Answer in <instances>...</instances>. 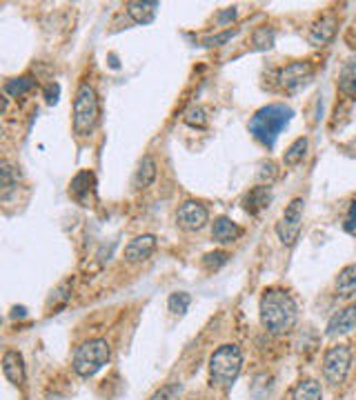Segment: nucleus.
I'll use <instances>...</instances> for the list:
<instances>
[{"instance_id":"obj_12","label":"nucleus","mask_w":356,"mask_h":400,"mask_svg":"<svg viewBox=\"0 0 356 400\" xmlns=\"http://www.w3.org/2000/svg\"><path fill=\"white\" fill-rule=\"evenodd\" d=\"M3 374L12 385L21 387L25 385V378H27V371H25V360L23 354L16 349H7L5 356H3Z\"/></svg>"},{"instance_id":"obj_18","label":"nucleus","mask_w":356,"mask_h":400,"mask_svg":"<svg viewBox=\"0 0 356 400\" xmlns=\"http://www.w3.org/2000/svg\"><path fill=\"white\" fill-rule=\"evenodd\" d=\"M158 7H161V5L154 3V0H129V3L125 5L127 16L132 18L136 25L154 23V18L158 14Z\"/></svg>"},{"instance_id":"obj_1","label":"nucleus","mask_w":356,"mask_h":400,"mask_svg":"<svg viewBox=\"0 0 356 400\" xmlns=\"http://www.w3.org/2000/svg\"><path fill=\"white\" fill-rule=\"evenodd\" d=\"M260 325H263L271 336H283L292 331L298 320V307L294 298L285 289L269 287L263 291L258 302Z\"/></svg>"},{"instance_id":"obj_20","label":"nucleus","mask_w":356,"mask_h":400,"mask_svg":"<svg viewBox=\"0 0 356 400\" xmlns=\"http://www.w3.org/2000/svg\"><path fill=\"white\" fill-rule=\"evenodd\" d=\"M18 180H21L18 169L9 163V160H3V163H0V200H3V203H7V200L12 198V194L18 187Z\"/></svg>"},{"instance_id":"obj_23","label":"nucleus","mask_w":356,"mask_h":400,"mask_svg":"<svg viewBox=\"0 0 356 400\" xmlns=\"http://www.w3.org/2000/svg\"><path fill=\"white\" fill-rule=\"evenodd\" d=\"M307 149H310V138L307 136H301V138H296L292 145H289L285 149V154H283V163L287 167H296V165H301L305 156H307Z\"/></svg>"},{"instance_id":"obj_9","label":"nucleus","mask_w":356,"mask_h":400,"mask_svg":"<svg viewBox=\"0 0 356 400\" xmlns=\"http://www.w3.org/2000/svg\"><path fill=\"white\" fill-rule=\"evenodd\" d=\"M314 78V65L310 60H294L280 71V87L285 91H298Z\"/></svg>"},{"instance_id":"obj_30","label":"nucleus","mask_w":356,"mask_h":400,"mask_svg":"<svg viewBox=\"0 0 356 400\" xmlns=\"http://www.w3.org/2000/svg\"><path fill=\"white\" fill-rule=\"evenodd\" d=\"M181 392H183L181 383H167V385H163L161 389H158V392H154V396L149 400H178Z\"/></svg>"},{"instance_id":"obj_15","label":"nucleus","mask_w":356,"mask_h":400,"mask_svg":"<svg viewBox=\"0 0 356 400\" xmlns=\"http://www.w3.org/2000/svg\"><path fill=\"white\" fill-rule=\"evenodd\" d=\"M271 203V189L267 185H256L252 187L249 192L243 196V209L249 214V216H258L263 214L265 209Z\"/></svg>"},{"instance_id":"obj_14","label":"nucleus","mask_w":356,"mask_h":400,"mask_svg":"<svg viewBox=\"0 0 356 400\" xmlns=\"http://www.w3.org/2000/svg\"><path fill=\"white\" fill-rule=\"evenodd\" d=\"M69 194L74 200H78L82 207L89 205L91 196L96 194V178H93L91 171H80V174L74 176L71 185H69Z\"/></svg>"},{"instance_id":"obj_25","label":"nucleus","mask_w":356,"mask_h":400,"mask_svg":"<svg viewBox=\"0 0 356 400\" xmlns=\"http://www.w3.org/2000/svg\"><path fill=\"white\" fill-rule=\"evenodd\" d=\"M274 41H276V32L271 30V27L263 25V27H256L254 32H252V49L254 52H267L274 47Z\"/></svg>"},{"instance_id":"obj_17","label":"nucleus","mask_w":356,"mask_h":400,"mask_svg":"<svg viewBox=\"0 0 356 400\" xmlns=\"http://www.w3.org/2000/svg\"><path fill=\"white\" fill-rule=\"evenodd\" d=\"M158 176V165L152 154H145L143 158L138 160L136 171H134V178H132V187L134 189H147L154 185V180Z\"/></svg>"},{"instance_id":"obj_5","label":"nucleus","mask_w":356,"mask_h":400,"mask_svg":"<svg viewBox=\"0 0 356 400\" xmlns=\"http://www.w3.org/2000/svg\"><path fill=\"white\" fill-rule=\"evenodd\" d=\"M111 360V347L105 338H91L85 340L80 347H76L71 358V367L80 378H91Z\"/></svg>"},{"instance_id":"obj_7","label":"nucleus","mask_w":356,"mask_h":400,"mask_svg":"<svg viewBox=\"0 0 356 400\" xmlns=\"http://www.w3.org/2000/svg\"><path fill=\"white\" fill-rule=\"evenodd\" d=\"M303 214H305V200L303 198H294L292 203L285 207L283 216L276 223V236L278 241L285 247H292L303 230Z\"/></svg>"},{"instance_id":"obj_28","label":"nucleus","mask_w":356,"mask_h":400,"mask_svg":"<svg viewBox=\"0 0 356 400\" xmlns=\"http://www.w3.org/2000/svg\"><path fill=\"white\" fill-rule=\"evenodd\" d=\"M183 120L187 122L190 127H196V129H205L208 127V113H205L203 107H199V104H194V107H190L185 111Z\"/></svg>"},{"instance_id":"obj_13","label":"nucleus","mask_w":356,"mask_h":400,"mask_svg":"<svg viewBox=\"0 0 356 400\" xmlns=\"http://www.w3.org/2000/svg\"><path fill=\"white\" fill-rule=\"evenodd\" d=\"M354 329H356V304H350V307L334 313L330 322H327V336L330 338L345 336V333H350Z\"/></svg>"},{"instance_id":"obj_35","label":"nucleus","mask_w":356,"mask_h":400,"mask_svg":"<svg viewBox=\"0 0 356 400\" xmlns=\"http://www.w3.org/2000/svg\"><path fill=\"white\" fill-rule=\"evenodd\" d=\"M25 316H27V309L25 307H14L12 318H25Z\"/></svg>"},{"instance_id":"obj_26","label":"nucleus","mask_w":356,"mask_h":400,"mask_svg":"<svg viewBox=\"0 0 356 400\" xmlns=\"http://www.w3.org/2000/svg\"><path fill=\"white\" fill-rule=\"evenodd\" d=\"M190 304H192V296L187 291H174L170 293V298H167V307H170L174 316H185Z\"/></svg>"},{"instance_id":"obj_27","label":"nucleus","mask_w":356,"mask_h":400,"mask_svg":"<svg viewBox=\"0 0 356 400\" xmlns=\"http://www.w3.org/2000/svg\"><path fill=\"white\" fill-rule=\"evenodd\" d=\"M256 178H258L260 185H267L269 187L278 178V165L274 163V160H263V163L258 165Z\"/></svg>"},{"instance_id":"obj_2","label":"nucleus","mask_w":356,"mask_h":400,"mask_svg":"<svg viewBox=\"0 0 356 400\" xmlns=\"http://www.w3.org/2000/svg\"><path fill=\"white\" fill-rule=\"evenodd\" d=\"M294 111L292 107H287L283 102H271L267 107H260L249 120V133L256 142H260L263 147L271 149L276 145L278 136L283 133V129L289 125Z\"/></svg>"},{"instance_id":"obj_3","label":"nucleus","mask_w":356,"mask_h":400,"mask_svg":"<svg viewBox=\"0 0 356 400\" xmlns=\"http://www.w3.org/2000/svg\"><path fill=\"white\" fill-rule=\"evenodd\" d=\"M243 369V351L238 345H221L210 358V383L212 387L230 389L238 380Z\"/></svg>"},{"instance_id":"obj_21","label":"nucleus","mask_w":356,"mask_h":400,"mask_svg":"<svg viewBox=\"0 0 356 400\" xmlns=\"http://www.w3.org/2000/svg\"><path fill=\"white\" fill-rule=\"evenodd\" d=\"M339 91L343 96H348L352 100H356V56L348 58L341 67L339 74Z\"/></svg>"},{"instance_id":"obj_6","label":"nucleus","mask_w":356,"mask_h":400,"mask_svg":"<svg viewBox=\"0 0 356 400\" xmlns=\"http://www.w3.org/2000/svg\"><path fill=\"white\" fill-rule=\"evenodd\" d=\"M352 369V349L350 345H334L323 356V376L332 387L345 383Z\"/></svg>"},{"instance_id":"obj_4","label":"nucleus","mask_w":356,"mask_h":400,"mask_svg":"<svg viewBox=\"0 0 356 400\" xmlns=\"http://www.w3.org/2000/svg\"><path fill=\"white\" fill-rule=\"evenodd\" d=\"M100 120V100L93 85L80 82L74 98V131L78 136H89L98 127Z\"/></svg>"},{"instance_id":"obj_31","label":"nucleus","mask_w":356,"mask_h":400,"mask_svg":"<svg viewBox=\"0 0 356 400\" xmlns=\"http://www.w3.org/2000/svg\"><path fill=\"white\" fill-rule=\"evenodd\" d=\"M236 34H238V30H225L223 34L208 36V38L203 41V47H208V49H212V47H221V45H225V43H230Z\"/></svg>"},{"instance_id":"obj_8","label":"nucleus","mask_w":356,"mask_h":400,"mask_svg":"<svg viewBox=\"0 0 356 400\" xmlns=\"http://www.w3.org/2000/svg\"><path fill=\"white\" fill-rule=\"evenodd\" d=\"M210 223V212L208 207L199 200H187L176 212V225L183 232H201L205 225Z\"/></svg>"},{"instance_id":"obj_24","label":"nucleus","mask_w":356,"mask_h":400,"mask_svg":"<svg viewBox=\"0 0 356 400\" xmlns=\"http://www.w3.org/2000/svg\"><path fill=\"white\" fill-rule=\"evenodd\" d=\"M34 85H36L34 76H18V78H12V80L5 82L3 91H5L7 98H21L34 89Z\"/></svg>"},{"instance_id":"obj_34","label":"nucleus","mask_w":356,"mask_h":400,"mask_svg":"<svg viewBox=\"0 0 356 400\" xmlns=\"http://www.w3.org/2000/svg\"><path fill=\"white\" fill-rule=\"evenodd\" d=\"M236 14H238V12H236V7H230V9H225V12H221V14H219V18H216V23L225 27V25H227V23H232V21H236Z\"/></svg>"},{"instance_id":"obj_33","label":"nucleus","mask_w":356,"mask_h":400,"mask_svg":"<svg viewBox=\"0 0 356 400\" xmlns=\"http://www.w3.org/2000/svg\"><path fill=\"white\" fill-rule=\"evenodd\" d=\"M345 232L348 234H352V232H356V200L350 205V214H348V218H345Z\"/></svg>"},{"instance_id":"obj_22","label":"nucleus","mask_w":356,"mask_h":400,"mask_svg":"<svg viewBox=\"0 0 356 400\" xmlns=\"http://www.w3.org/2000/svg\"><path fill=\"white\" fill-rule=\"evenodd\" d=\"M289 400H323L321 383H316L312 378L301 380V383L294 385L292 394H289Z\"/></svg>"},{"instance_id":"obj_16","label":"nucleus","mask_w":356,"mask_h":400,"mask_svg":"<svg viewBox=\"0 0 356 400\" xmlns=\"http://www.w3.org/2000/svg\"><path fill=\"white\" fill-rule=\"evenodd\" d=\"M241 236H243V230L232 221V218H227V216L214 218V223H212V238L216 243H221V245H232V243H236Z\"/></svg>"},{"instance_id":"obj_29","label":"nucleus","mask_w":356,"mask_h":400,"mask_svg":"<svg viewBox=\"0 0 356 400\" xmlns=\"http://www.w3.org/2000/svg\"><path fill=\"white\" fill-rule=\"evenodd\" d=\"M227 260H230V254L227 252H210V254L203 256L201 265L208 271H216V269H221L223 265H227Z\"/></svg>"},{"instance_id":"obj_32","label":"nucleus","mask_w":356,"mask_h":400,"mask_svg":"<svg viewBox=\"0 0 356 400\" xmlns=\"http://www.w3.org/2000/svg\"><path fill=\"white\" fill-rule=\"evenodd\" d=\"M58 96H60V85L58 82H49L45 85V91H43V98L47 104H56L58 102Z\"/></svg>"},{"instance_id":"obj_36","label":"nucleus","mask_w":356,"mask_h":400,"mask_svg":"<svg viewBox=\"0 0 356 400\" xmlns=\"http://www.w3.org/2000/svg\"><path fill=\"white\" fill-rule=\"evenodd\" d=\"M354 156H356V151H354Z\"/></svg>"},{"instance_id":"obj_19","label":"nucleus","mask_w":356,"mask_h":400,"mask_svg":"<svg viewBox=\"0 0 356 400\" xmlns=\"http://www.w3.org/2000/svg\"><path fill=\"white\" fill-rule=\"evenodd\" d=\"M334 287H336V296H341L345 300L356 298V263L343 267L339 276H336Z\"/></svg>"},{"instance_id":"obj_10","label":"nucleus","mask_w":356,"mask_h":400,"mask_svg":"<svg viewBox=\"0 0 356 400\" xmlns=\"http://www.w3.org/2000/svg\"><path fill=\"white\" fill-rule=\"evenodd\" d=\"M336 30H339V21L332 14L321 16L318 21L312 23L310 32H307V41H310L312 47H325L327 43L334 41Z\"/></svg>"},{"instance_id":"obj_11","label":"nucleus","mask_w":356,"mask_h":400,"mask_svg":"<svg viewBox=\"0 0 356 400\" xmlns=\"http://www.w3.org/2000/svg\"><path fill=\"white\" fill-rule=\"evenodd\" d=\"M156 236L154 234H143L136 236L134 241H129V245L125 247V260L127 263H143L149 256L156 252Z\"/></svg>"}]
</instances>
